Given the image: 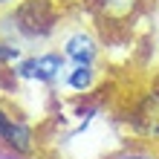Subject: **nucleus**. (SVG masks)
<instances>
[{
    "instance_id": "4",
    "label": "nucleus",
    "mask_w": 159,
    "mask_h": 159,
    "mask_svg": "<svg viewBox=\"0 0 159 159\" xmlns=\"http://www.w3.org/2000/svg\"><path fill=\"white\" fill-rule=\"evenodd\" d=\"M67 84L72 90H87L90 84H93V67H75L67 75Z\"/></svg>"
},
{
    "instance_id": "3",
    "label": "nucleus",
    "mask_w": 159,
    "mask_h": 159,
    "mask_svg": "<svg viewBox=\"0 0 159 159\" xmlns=\"http://www.w3.org/2000/svg\"><path fill=\"white\" fill-rule=\"evenodd\" d=\"M107 159H159V148H153V145H127Z\"/></svg>"
},
{
    "instance_id": "2",
    "label": "nucleus",
    "mask_w": 159,
    "mask_h": 159,
    "mask_svg": "<svg viewBox=\"0 0 159 159\" xmlns=\"http://www.w3.org/2000/svg\"><path fill=\"white\" fill-rule=\"evenodd\" d=\"M64 55L75 64V67H93V61H96V41L90 38V35H72V38H67V43H64Z\"/></svg>"
},
{
    "instance_id": "1",
    "label": "nucleus",
    "mask_w": 159,
    "mask_h": 159,
    "mask_svg": "<svg viewBox=\"0 0 159 159\" xmlns=\"http://www.w3.org/2000/svg\"><path fill=\"white\" fill-rule=\"evenodd\" d=\"M61 70H64V58L55 55V52H46V55H38V58L23 61L20 67H17V75L49 84V81H55V78L61 75Z\"/></svg>"
}]
</instances>
